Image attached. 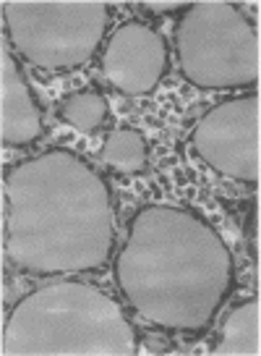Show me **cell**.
I'll use <instances>...</instances> for the list:
<instances>
[{
	"label": "cell",
	"mask_w": 261,
	"mask_h": 356,
	"mask_svg": "<svg viewBox=\"0 0 261 356\" xmlns=\"http://www.w3.org/2000/svg\"><path fill=\"white\" fill-rule=\"evenodd\" d=\"M60 118L68 126H74L76 131L94 134L99 131L110 118V105L108 97L99 89H78L68 100L60 105Z\"/></svg>",
	"instance_id": "3957f363"
},
{
	"label": "cell",
	"mask_w": 261,
	"mask_h": 356,
	"mask_svg": "<svg viewBox=\"0 0 261 356\" xmlns=\"http://www.w3.org/2000/svg\"><path fill=\"white\" fill-rule=\"evenodd\" d=\"M99 157L118 173H142L149 163V147L142 131L136 129H118L105 139Z\"/></svg>",
	"instance_id": "6da1fadb"
},
{
	"label": "cell",
	"mask_w": 261,
	"mask_h": 356,
	"mask_svg": "<svg viewBox=\"0 0 261 356\" xmlns=\"http://www.w3.org/2000/svg\"><path fill=\"white\" fill-rule=\"evenodd\" d=\"M217 354H256L259 356V301H246L233 312L222 330Z\"/></svg>",
	"instance_id": "7a4b0ae2"
},
{
	"label": "cell",
	"mask_w": 261,
	"mask_h": 356,
	"mask_svg": "<svg viewBox=\"0 0 261 356\" xmlns=\"http://www.w3.org/2000/svg\"><path fill=\"white\" fill-rule=\"evenodd\" d=\"M149 11H160V13H170L178 11V8H188V3H146Z\"/></svg>",
	"instance_id": "277c9868"
}]
</instances>
